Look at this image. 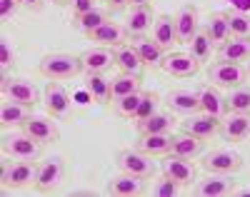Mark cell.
I'll use <instances>...</instances> for the list:
<instances>
[{
  "mask_svg": "<svg viewBox=\"0 0 250 197\" xmlns=\"http://www.w3.org/2000/svg\"><path fill=\"white\" fill-rule=\"evenodd\" d=\"M38 70L48 80H70L83 73V60L80 55H70V53H50L40 60Z\"/></svg>",
  "mask_w": 250,
  "mask_h": 197,
  "instance_id": "cell-1",
  "label": "cell"
},
{
  "mask_svg": "<svg viewBox=\"0 0 250 197\" xmlns=\"http://www.w3.org/2000/svg\"><path fill=\"white\" fill-rule=\"evenodd\" d=\"M13 160V158H10ZM8 155L0 165V182L3 187H10V190H20V187H28V185H35V172L38 167L28 160H15L10 162Z\"/></svg>",
  "mask_w": 250,
  "mask_h": 197,
  "instance_id": "cell-2",
  "label": "cell"
},
{
  "mask_svg": "<svg viewBox=\"0 0 250 197\" xmlns=\"http://www.w3.org/2000/svg\"><path fill=\"white\" fill-rule=\"evenodd\" d=\"M0 93H3L5 100H13V102H20L25 107H33L38 105V87L30 82V80H23V78H8V70H3V82H0Z\"/></svg>",
  "mask_w": 250,
  "mask_h": 197,
  "instance_id": "cell-3",
  "label": "cell"
},
{
  "mask_svg": "<svg viewBox=\"0 0 250 197\" xmlns=\"http://www.w3.org/2000/svg\"><path fill=\"white\" fill-rule=\"evenodd\" d=\"M208 78H210V82L215 87H220V90H235V87H240L248 78L245 68L240 62H215L208 68Z\"/></svg>",
  "mask_w": 250,
  "mask_h": 197,
  "instance_id": "cell-4",
  "label": "cell"
},
{
  "mask_svg": "<svg viewBox=\"0 0 250 197\" xmlns=\"http://www.w3.org/2000/svg\"><path fill=\"white\" fill-rule=\"evenodd\" d=\"M3 152L13 160L35 162L40 158V142L33 140L28 133H10L3 138Z\"/></svg>",
  "mask_w": 250,
  "mask_h": 197,
  "instance_id": "cell-5",
  "label": "cell"
},
{
  "mask_svg": "<svg viewBox=\"0 0 250 197\" xmlns=\"http://www.w3.org/2000/svg\"><path fill=\"white\" fill-rule=\"evenodd\" d=\"M62 177H65V165H62L60 158H50L45 162L38 165L35 172V190L40 195H50L62 185Z\"/></svg>",
  "mask_w": 250,
  "mask_h": 197,
  "instance_id": "cell-6",
  "label": "cell"
},
{
  "mask_svg": "<svg viewBox=\"0 0 250 197\" xmlns=\"http://www.w3.org/2000/svg\"><path fill=\"white\" fill-rule=\"evenodd\" d=\"M203 170L205 172H218V175H235L240 167H243V158L238 155L235 150H213L208 152V155L203 158Z\"/></svg>",
  "mask_w": 250,
  "mask_h": 197,
  "instance_id": "cell-7",
  "label": "cell"
},
{
  "mask_svg": "<svg viewBox=\"0 0 250 197\" xmlns=\"http://www.w3.org/2000/svg\"><path fill=\"white\" fill-rule=\"evenodd\" d=\"M115 165L120 167V172H128V175H138V177H153V162H150V155H145L143 150H123L118 152L115 158Z\"/></svg>",
  "mask_w": 250,
  "mask_h": 197,
  "instance_id": "cell-8",
  "label": "cell"
},
{
  "mask_svg": "<svg viewBox=\"0 0 250 197\" xmlns=\"http://www.w3.org/2000/svg\"><path fill=\"white\" fill-rule=\"evenodd\" d=\"M158 68L170 78H193L200 70V60H195L190 53H168Z\"/></svg>",
  "mask_w": 250,
  "mask_h": 197,
  "instance_id": "cell-9",
  "label": "cell"
},
{
  "mask_svg": "<svg viewBox=\"0 0 250 197\" xmlns=\"http://www.w3.org/2000/svg\"><path fill=\"white\" fill-rule=\"evenodd\" d=\"M220 120L215 115H208V113H195V115H185V120L180 122V130L188 135H193L198 140H210L218 130H220Z\"/></svg>",
  "mask_w": 250,
  "mask_h": 197,
  "instance_id": "cell-10",
  "label": "cell"
},
{
  "mask_svg": "<svg viewBox=\"0 0 250 197\" xmlns=\"http://www.w3.org/2000/svg\"><path fill=\"white\" fill-rule=\"evenodd\" d=\"M235 190V180L233 175H218V172H208L203 180L195 182V195L198 197H225L233 195Z\"/></svg>",
  "mask_w": 250,
  "mask_h": 197,
  "instance_id": "cell-11",
  "label": "cell"
},
{
  "mask_svg": "<svg viewBox=\"0 0 250 197\" xmlns=\"http://www.w3.org/2000/svg\"><path fill=\"white\" fill-rule=\"evenodd\" d=\"M43 95H45V107H48L50 118L68 120L73 115V102H70V95L65 93V87H60L58 82H48Z\"/></svg>",
  "mask_w": 250,
  "mask_h": 197,
  "instance_id": "cell-12",
  "label": "cell"
},
{
  "mask_svg": "<svg viewBox=\"0 0 250 197\" xmlns=\"http://www.w3.org/2000/svg\"><path fill=\"white\" fill-rule=\"evenodd\" d=\"M173 18H175L178 42H185V45H190V40H193L195 33L200 30V15H198L195 5H183Z\"/></svg>",
  "mask_w": 250,
  "mask_h": 197,
  "instance_id": "cell-13",
  "label": "cell"
},
{
  "mask_svg": "<svg viewBox=\"0 0 250 197\" xmlns=\"http://www.w3.org/2000/svg\"><path fill=\"white\" fill-rule=\"evenodd\" d=\"M23 133H28L33 140H38L40 145H48L55 142L60 138L58 133V125L53 122V118H40V115H30L23 125Z\"/></svg>",
  "mask_w": 250,
  "mask_h": 197,
  "instance_id": "cell-14",
  "label": "cell"
},
{
  "mask_svg": "<svg viewBox=\"0 0 250 197\" xmlns=\"http://www.w3.org/2000/svg\"><path fill=\"white\" fill-rule=\"evenodd\" d=\"M220 133L230 142H243L250 138V113H228L225 120H220Z\"/></svg>",
  "mask_w": 250,
  "mask_h": 197,
  "instance_id": "cell-15",
  "label": "cell"
},
{
  "mask_svg": "<svg viewBox=\"0 0 250 197\" xmlns=\"http://www.w3.org/2000/svg\"><path fill=\"white\" fill-rule=\"evenodd\" d=\"M80 60H83V70L85 73H105V70H110V65H115V50L95 45L83 53Z\"/></svg>",
  "mask_w": 250,
  "mask_h": 197,
  "instance_id": "cell-16",
  "label": "cell"
},
{
  "mask_svg": "<svg viewBox=\"0 0 250 197\" xmlns=\"http://www.w3.org/2000/svg\"><path fill=\"white\" fill-rule=\"evenodd\" d=\"M155 23V13H153V5H135L128 15V20H125V30H128L130 38H143L145 33H148Z\"/></svg>",
  "mask_w": 250,
  "mask_h": 197,
  "instance_id": "cell-17",
  "label": "cell"
},
{
  "mask_svg": "<svg viewBox=\"0 0 250 197\" xmlns=\"http://www.w3.org/2000/svg\"><path fill=\"white\" fill-rule=\"evenodd\" d=\"M165 105L170 107L173 113H180V115H195L200 113V95L195 90H170L165 95Z\"/></svg>",
  "mask_w": 250,
  "mask_h": 197,
  "instance_id": "cell-18",
  "label": "cell"
},
{
  "mask_svg": "<svg viewBox=\"0 0 250 197\" xmlns=\"http://www.w3.org/2000/svg\"><path fill=\"white\" fill-rule=\"evenodd\" d=\"M143 192H145V177H138V175L120 172L118 177L108 182V195L115 197H138Z\"/></svg>",
  "mask_w": 250,
  "mask_h": 197,
  "instance_id": "cell-19",
  "label": "cell"
},
{
  "mask_svg": "<svg viewBox=\"0 0 250 197\" xmlns=\"http://www.w3.org/2000/svg\"><path fill=\"white\" fill-rule=\"evenodd\" d=\"M125 38H128V30L118 23H113V20L105 25H100L98 30L88 33V40L95 42V45H103V48H120L125 42Z\"/></svg>",
  "mask_w": 250,
  "mask_h": 197,
  "instance_id": "cell-20",
  "label": "cell"
},
{
  "mask_svg": "<svg viewBox=\"0 0 250 197\" xmlns=\"http://www.w3.org/2000/svg\"><path fill=\"white\" fill-rule=\"evenodd\" d=\"M163 175H168V177L178 180L180 185L195 182V170H193L190 160L178 158V155H165V160H163Z\"/></svg>",
  "mask_w": 250,
  "mask_h": 197,
  "instance_id": "cell-21",
  "label": "cell"
},
{
  "mask_svg": "<svg viewBox=\"0 0 250 197\" xmlns=\"http://www.w3.org/2000/svg\"><path fill=\"white\" fill-rule=\"evenodd\" d=\"M218 58L223 62H245L250 60V38H230L218 48Z\"/></svg>",
  "mask_w": 250,
  "mask_h": 197,
  "instance_id": "cell-22",
  "label": "cell"
},
{
  "mask_svg": "<svg viewBox=\"0 0 250 197\" xmlns=\"http://www.w3.org/2000/svg\"><path fill=\"white\" fill-rule=\"evenodd\" d=\"M173 145V135L170 133H150V135H140L138 140V150H143L145 155H168Z\"/></svg>",
  "mask_w": 250,
  "mask_h": 197,
  "instance_id": "cell-23",
  "label": "cell"
},
{
  "mask_svg": "<svg viewBox=\"0 0 250 197\" xmlns=\"http://www.w3.org/2000/svg\"><path fill=\"white\" fill-rule=\"evenodd\" d=\"M203 30L208 33L210 42H213V45H218V48L223 45L225 40H230V23H228L225 13H213V15H208Z\"/></svg>",
  "mask_w": 250,
  "mask_h": 197,
  "instance_id": "cell-24",
  "label": "cell"
},
{
  "mask_svg": "<svg viewBox=\"0 0 250 197\" xmlns=\"http://www.w3.org/2000/svg\"><path fill=\"white\" fill-rule=\"evenodd\" d=\"M110 85H113V80H108L103 73H88V78H85V87H88L90 98H93L95 102H100V105L113 102Z\"/></svg>",
  "mask_w": 250,
  "mask_h": 197,
  "instance_id": "cell-25",
  "label": "cell"
},
{
  "mask_svg": "<svg viewBox=\"0 0 250 197\" xmlns=\"http://www.w3.org/2000/svg\"><path fill=\"white\" fill-rule=\"evenodd\" d=\"M153 40L160 42L163 48H170L178 42V30H175V18L170 15H158L153 23Z\"/></svg>",
  "mask_w": 250,
  "mask_h": 197,
  "instance_id": "cell-26",
  "label": "cell"
},
{
  "mask_svg": "<svg viewBox=\"0 0 250 197\" xmlns=\"http://www.w3.org/2000/svg\"><path fill=\"white\" fill-rule=\"evenodd\" d=\"M115 65L120 68V73H130V75H140L143 70V58L138 55L135 45H120L115 48Z\"/></svg>",
  "mask_w": 250,
  "mask_h": 197,
  "instance_id": "cell-27",
  "label": "cell"
},
{
  "mask_svg": "<svg viewBox=\"0 0 250 197\" xmlns=\"http://www.w3.org/2000/svg\"><path fill=\"white\" fill-rule=\"evenodd\" d=\"M203 150V140L188 135V133H180V135H173V145H170V155H178V158H185V160H193L200 155Z\"/></svg>",
  "mask_w": 250,
  "mask_h": 197,
  "instance_id": "cell-28",
  "label": "cell"
},
{
  "mask_svg": "<svg viewBox=\"0 0 250 197\" xmlns=\"http://www.w3.org/2000/svg\"><path fill=\"white\" fill-rule=\"evenodd\" d=\"M198 95H200V113L215 115V118H223V115L228 113L225 98L215 90V87H200Z\"/></svg>",
  "mask_w": 250,
  "mask_h": 197,
  "instance_id": "cell-29",
  "label": "cell"
},
{
  "mask_svg": "<svg viewBox=\"0 0 250 197\" xmlns=\"http://www.w3.org/2000/svg\"><path fill=\"white\" fill-rule=\"evenodd\" d=\"M28 118H30V107L20 105V102L5 100L3 107H0V125H3V127H15V125L23 127Z\"/></svg>",
  "mask_w": 250,
  "mask_h": 197,
  "instance_id": "cell-30",
  "label": "cell"
},
{
  "mask_svg": "<svg viewBox=\"0 0 250 197\" xmlns=\"http://www.w3.org/2000/svg\"><path fill=\"white\" fill-rule=\"evenodd\" d=\"M175 125V118L170 113H153L148 120H143V122H135L138 127V133L140 135H150V133H170Z\"/></svg>",
  "mask_w": 250,
  "mask_h": 197,
  "instance_id": "cell-31",
  "label": "cell"
},
{
  "mask_svg": "<svg viewBox=\"0 0 250 197\" xmlns=\"http://www.w3.org/2000/svg\"><path fill=\"white\" fill-rule=\"evenodd\" d=\"M133 45H135V50H138V55L143 58L145 65H160V60L165 58V48L160 42H155L153 38H138Z\"/></svg>",
  "mask_w": 250,
  "mask_h": 197,
  "instance_id": "cell-32",
  "label": "cell"
},
{
  "mask_svg": "<svg viewBox=\"0 0 250 197\" xmlns=\"http://www.w3.org/2000/svg\"><path fill=\"white\" fill-rule=\"evenodd\" d=\"M105 23H110V13L108 10H100V8H93V10H88V13H83V15L75 18V25L85 35L93 33V30H98L100 25H105Z\"/></svg>",
  "mask_w": 250,
  "mask_h": 197,
  "instance_id": "cell-33",
  "label": "cell"
},
{
  "mask_svg": "<svg viewBox=\"0 0 250 197\" xmlns=\"http://www.w3.org/2000/svg\"><path fill=\"white\" fill-rule=\"evenodd\" d=\"M140 75H130V73H120L118 78H113V85H110V90H113V100H120L125 95H130V93H138L140 90Z\"/></svg>",
  "mask_w": 250,
  "mask_h": 197,
  "instance_id": "cell-34",
  "label": "cell"
},
{
  "mask_svg": "<svg viewBox=\"0 0 250 197\" xmlns=\"http://www.w3.org/2000/svg\"><path fill=\"white\" fill-rule=\"evenodd\" d=\"M225 107H228V113H250V90L243 85L235 87V90H228Z\"/></svg>",
  "mask_w": 250,
  "mask_h": 197,
  "instance_id": "cell-35",
  "label": "cell"
},
{
  "mask_svg": "<svg viewBox=\"0 0 250 197\" xmlns=\"http://www.w3.org/2000/svg\"><path fill=\"white\" fill-rule=\"evenodd\" d=\"M230 23V38H250V15L240 10H228L225 13Z\"/></svg>",
  "mask_w": 250,
  "mask_h": 197,
  "instance_id": "cell-36",
  "label": "cell"
},
{
  "mask_svg": "<svg viewBox=\"0 0 250 197\" xmlns=\"http://www.w3.org/2000/svg\"><path fill=\"white\" fill-rule=\"evenodd\" d=\"M143 95L145 93H130V95H125V98H120V100H113V107H115V115H120V118H133L135 113H138V107H140V100H143Z\"/></svg>",
  "mask_w": 250,
  "mask_h": 197,
  "instance_id": "cell-37",
  "label": "cell"
},
{
  "mask_svg": "<svg viewBox=\"0 0 250 197\" xmlns=\"http://www.w3.org/2000/svg\"><path fill=\"white\" fill-rule=\"evenodd\" d=\"M180 182L178 180H173V177H168V175H160L158 180H153V185H150V195L153 197H178L180 195Z\"/></svg>",
  "mask_w": 250,
  "mask_h": 197,
  "instance_id": "cell-38",
  "label": "cell"
},
{
  "mask_svg": "<svg viewBox=\"0 0 250 197\" xmlns=\"http://www.w3.org/2000/svg\"><path fill=\"white\" fill-rule=\"evenodd\" d=\"M213 48H215V45L210 42V38H208L205 30H198L195 38L190 40V55H193L195 60H200V62L210 60V50H213Z\"/></svg>",
  "mask_w": 250,
  "mask_h": 197,
  "instance_id": "cell-39",
  "label": "cell"
},
{
  "mask_svg": "<svg viewBox=\"0 0 250 197\" xmlns=\"http://www.w3.org/2000/svg\"><path fill=\"white\" fill-rule=\"evenodd\" d=\"M158 105H160V98L155 93H145L143 100H140V107H138V113L133 115L135 122H143V120H148L153 113H158Z\"/></svg>",
  "mask_w": 250,
  "mask_h": 197,
  "instance_id": "cell-40",
  "label": "cell"
},
{
  "mask_svg": "<svg viewBox=\"0 0 250 197\" xmlns=\"http://www.w3.org/2000/svg\"><path fill=\"white\" fill-rule=\"evenodd\" d=\"M0 65H3V70H8V68L15 65V50H13L8 38H0Z\"/></svg>",
  "mask_w": 250,
  "mask_h": 197,
  "instance_id": "cell-41",
  "label": "cell"
},
{
  "mask_svg": "<svg viewBox=\"0 0 250 197\" xmlns=\"http://www.w3.org/2000/svg\"><path fill=\"white\" fill-rule=\"evenodd\" d=\"M18 8H23V5H20V0H0V18L10 20L18 13Z\"/></svg>",
  "mask_w": 250,
  "mask_h": 197,
  "instance_id": "cell-42",
  "label": "cell"
},
{
  "mask_svg": "<svg viewBox=\"0 0 250 197\" xmlns=\"http://www.w3.org/2000/svg\"><path fill=\"white\" fill-rule=\"evenodd\" d=\"M95 8V0H70V10H73V18L83 15Z\"/></svg>",
  "mask_w": 250,
  "mask_h": 197,
  "instance_id": "cell-43",
  "label": "cell"
},
{
  "mask_svg": "<svg viewBox=\"0 0 250 197\" xmlns=\"http://www.w3.org/2000/svg\"><path fill=\"white\" fill-rule=\"evenodd\" d=\"M20 5H23L25 10H30V13H40L43 5H45V0H20Z\"/></svg>",
  "mask_w": 250,
  "mask_h": 197,
  "instance_id": "cell-44",
  "label": "cell"
},
{
  "mask_svg": "<svg viewBox=\"0 0 250 197\" xmlns=\"http://www.w3.org/2000/svg\"><path fill=\"white\" fill-rule=\"evenodd\" d=\"M105 10L108 13H118V10H123L125 5H130V0H105Z\"/></svg>",
  "mask_w": 250,
  "mask_h": 197,
  "instance_id": "cell-45",
  "label": "cell"
},
{
  "mask_svg": "<svg viewBox=\"0 0 250 197\" xmlns=\"http://www.w3.org/2000/svg\"><path fill=\"white\" fill-rule=\"evenodd\" d=\"M230 3H233V10H240V13L250 10V0H230Z\"/></svg>",
  "mask_w": 250,
  "mask_h": 197,
  "instance_id": "cell-46",
  "label": "cell"
},
{
  "mask_svg": "<svg viewBox=\"0 0 250 197\" xmlns=\"http://www.w3.org/2000/svg\"><path fill=\"white\" fill-rule=\"evenodd\" d=\"M233 195L235 197H250V187H238V190H233Z\"/></svg>",
  "mask_w": 250,
  "mask_h": 197,
  "instance_id": "cell-47",
  "label": "cell"
},
{
  "mask_svg": "<svg viewBox=\"0 0 250 197\" xmlns=\"http://www.w3.org/2000/svg\"><path fill=\"white\" fill-rule=\"evenodd\" d=\"M48 3H53V5H60V8H65V5H70V0H48Z\"/></svg>",
  "mask_w": 250,
  "mask_h": 197,
  "instance_id": "cell-48",
  "label": "cell"
},
{
  "mask_svg": "<svg viewBox=\"0 0 250 197\" xmlns=\"http://www.w3.org/2000/svg\"><path fill=\"white\" fill-rule=\"evenodd\" d=\"M153 3V0H130V5L135 8V5H150Z\"/></svg>",
  "mask_w": 250,
  "mask_h": 197,
  "instance_id": "cell-49",
  "label": "cell"
},
{
  "mask_svg": "<svg viewBox=\"0 0 250 197\" xmlns=\"http://www.w3.org/2000/svg\"><path fill=\"white\" fill-rule=\"evenodd\" d=\"M245 73H248V75H250V62H248V68H245Z\"/></svg>",
  "mask_w": 250,
  "mask_h": 197,
  "instance_id": "cell-50",
  "label": "cell"
}]
</instances>
